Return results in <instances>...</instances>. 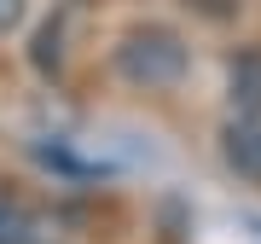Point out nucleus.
I'll return each instance as SVG.
<instances>
[{
  "label": "nucleus",
  "mask_w": 261,
  "mask_h": 244,
  "mask_svg": "<svg viewBox=\"0 0 261 244\" xmlns=\"http://www.w3.org/2000/svg\"><path fill=\"white\" fill-rule=\"evenodd\" d=\"M111 70H116L128 87L157 93V87L186 82V70H192V47H186V35H180L174 23H134V29H122V35H116V47H111Z\"/></svg>",
  "instance_id": "obj_1"
},
{
  "label": "nucleus",
  "mask_w": 261,
  "mask_h": 244,
  "mask_svg": "<svg viewBox=\"0 0 261 244\" xmlns=\"http://www.w3.org/2000/svg\"><path fill=\"white\" fill-rule=\"evenodd\" d=\"M226 111L238 122H261V47H238L226 58Z\"/></svg>",
  "instance_id": "obj_2"
},
{
  "label": "nucleus",
  "mask_w": 261,
  "mask_h": 244,
  "mask_svg": "<svg viewBox=\"0 0 261 244\" xmlns=\"http://www.w3.org/2000/svg\"><path fill=\"white\" fill-rule=\"evenodd\" d=\"M221 151H226V169H238L244 180H255L261 186V122H226V134H221Z\"/></svg>",
  "instance_id": "obj_3"
},
{
  "label": "nucleus",
  "mask_w": 261,
  "mask_h": 244,
  "mask_svg": "<svg viewBox=\"0 0 261 244\" xmlns=\"http://www.w3.org/2000/svg\"><path fill=\"white\" fill-rule=\"evenodd\" d=\"M23 12H29V0H0V35H12L23 23Z\"/></svg>",
  "instance_id": "obj_4"
},
{
  "label": "nucleus",
  "mask_w": 261,
  "mask_h": 244,
  "mask_svg": "<svg viewBox=\"0 0 261 244\" xmlns=\"http://www.w3.org/2000/svg\"><path fill=\"white\" fill-rule=\"evenodd\" d=\"M186 6H197L203 18H232V12H238V0H186Z\"/></svg>",
  "instance_id": "obj_5"
},
{
  "label": "nucleus",
  "mask_w": 261,
  "mask_h": 244,
  "mask_svg": "<svg viewBox=\"0 0 261 244\" xmlns=\"http://www.w3.org/2000/svg\"><path fill=\"white\" fill-rule=\"evenodd\" d=\"M35 244H47V238H35Z\"/></svg>",
  "instance_id": "obj_6"
}]
</instances>
